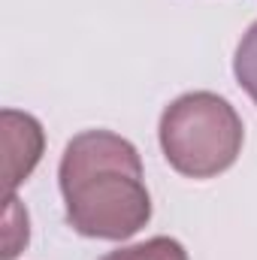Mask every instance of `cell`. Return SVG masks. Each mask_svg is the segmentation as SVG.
Here are the masks:
<instances>
[{"instance_id": "cell-1", "label": "cell", "mask_w": 257, "mask_h": 260, "mask_svg": "<svg viewBox=\"0 0 257 260\" xmlns=\"http://www.w3.org/2000/svg\"><path fill=\"white\" fill-rule=\"evenodd\" d=\"M67 224L88 239L124 242L151 221V194L136 145L112 130H82L58 167Z\"/></svg>"}, {"instance_id": "cell-2", "label": "cell", "mask_w": 257, "mask_h": 260, "mask_svg": "<svg viewBox=\"0 0 257 260\" xmlns=\"http://www.w3.org/2000/svg\"><path fill=\"white\" fill-rule=\"evenodd\" d=\"M167 164L185 179H215L227 173L245 142L236 106L215 91H188L176 97L157 124Z\"/></svg>"}, {"instance_id": "cell-3", "label": "cell", "mask_w": 257, "mask_h": 260, "mask_svg": "<svg viewBox=\"0 0 257 260\" xmlns=\"http://www.w3.org/2000/svg\"><path fill=\"white\" fill-rule=\"evenodd\" d=\"M0 127H3V151H6V191L15 194V188L21 182L30 179V173L37 170V164L43 160L46 151V133L43 124L18 109H3L0 112Z\"/></svg>"}, {"instance_id": "cell-4", "label": "cell", "mask_w": 257, "mask_h": 260, "mask_svg": "<svg viewBox=\"0 0 257 260\" xmlns=\"http://www.w3.org/2000/svg\"><path fill=\"white\" fill-rule=\"evenodd\" d=\"M100 260H188V251L173 236H151L136 245H121Z\"/></svg>"}, {"instance_id": "cell-5", "label": "cell", "mask_w": 257, "mask_h": 260, "mask_svg": "<svg viewBox=\"0 0 257 260\" xmlns=\"http://www.w3.org/2000/svg\"><path fill=\"white\" fill-rule=\"evenodd\" d=\"M233 76L239 82V88L254 100L257 106V21L242 34L236 55H233Z\"/></svg>"}, {"instance_id": "cell-6", "label": "cell", "mask_w": 257, "mask_h": 260, "mask_svg": "<svg viewBox=\"0 0 257 260\" xmlns=\"http://www.w3.org/2000/svg\"><path fill=\"white\" fill-rule=\"evenodd\" d=\"M30 227H27V212L21 209L18 197H6V215H3V260H15L18 251L27 245Z\"/></svg>"}]
</instances>
